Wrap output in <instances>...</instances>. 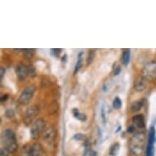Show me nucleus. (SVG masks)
<instances>
[{"label": "nucleus", "instance_id": "nucleus-14", "mask_svg": "<svg viewBox=\"0 0 156 156\" xmlns=\"http://www.w3.org/2000/svg\"><path fill=\"white\" fill-rule=\"evenodd\" d=\"M130 50H125L124 52H123L122 56V63L123 65L127 66L128 64H129V61H130Z\"/></svg>", "mask_w": 156, "mask_h": 156}, {"label": "nucleus", "instance_id": "nucleus-10", "mask_svg": "<svg viewBox=\"0 0 156 156\" xmlns=\"http://www.w3.org/2000/svg\"><path fill=\"white\" fill-rule=\"evenodd\" d=\"M132 121H133V124L138 128L142 129V128L146 127V120L142 115H137L133 116Z\"/></svg>", "mask_w": 156, "mask_h": 156}, {"label": "nucleus", "instance_id": "nucleus-32", "mask_svg": "<svg viewBox=\"0 0 156 156\" xmlns=\"http://www.w3.org/2000/svg\"><path fill=\"white\" fill-rule=\"evenodd\" d=\"M89 154H90V156H97V153H96V151H90Z\"/></svg>", "mask_w": 156, "mask_h": 156}, {"label": "nucleus", "instance_id": "nucleus-27", "mask_svg": "<svg viewBox=\"0 0 156 156\" xmlns=\"http://www.w3.org/2000/svg\"><path fill=\"white\" fill-rule=\"evenodd\" d=\"M8 97H9V95H8V94H5V95H3V96H1L0 101H1V102H2V103H3V102H5L8 101Z\"/></svg>", "mask_w": 156, "mask_h": 156}, {"label": "nucleus", "instance_id": "nucleus-26", "mask_svg": "<svg viewBox=\"0 0 156 156\" xmlns=\"http://www.w3.org/2000/svg\"><path fill=\"white\" fill-rule=\"evenodd\" d=\"M135 129H136V127L134 125H130L129 127H127V132L128 133H133V132H135Z\"/></svg>", "mask_w": 156, "mask_h": 156}, {"label": "nucleus", "instance_id": "nucleus-25", "mask_svg": "<svg viewBox=\"0 0 156 156\" xmlns=\"http://www.w3.org/2000/svg\"><path fill=\"white\" fill-rule=\"evenodd\" d=\"M9 154V152H8L5 148L1 149V151H0V156H8Z\"/></svg>", "mask_w": 156, "mask_h": 156}, {"label": "nucleus", "instance_id": "nucleus-20", "mask_svg": "<svg viewBox=\"0 0 156 156\" xmlns=\"http://www.w3.org/2000/svg\"><path fill=\"white\" fill-rule=\"evenodd\" d=\"M83 59L82 58H79L78 60V61H77V63H76L75 65V71H74V75H76V74L78 73V71H79V70L81 69V67L83 66Z\"/></svg>", "mask_w": 156, "mask_h": 156}, {"label": "nucleus", "instance_id": "nucleus-28", "mask_svg": "<svg viewBox=\"0 0 156 156\" xmlns=\"http://www.w3.org/2000/svg\"><path fill=\"white\" fill-rule=\"evenodd\" d=\"M29 75L31 76H34L35 75V70L33 66H29Z\"/></svg>", "mask_w": 156, "mask_h": 156}, {"label": "nucleus", "instance_id": "nucleus-9", "mask_svg": "<svg viewBox=\"0 0 156 156\" xmlns=\"http://www.w3.org/2000/svg\"><path fill=\"white\" fill-rule=\"evenodd\" d=\"M43 137L47 143H52L56 138V131L54 128L53 127L47 128L43 134Z\"/></svg>", "mask_w": 156, "mask_h": 156}, {"label": "nucleus", "instance_id": "nucleus-4", "mask_svg": "<svg viewBox=\"0 0 156 156\" xmlns=\"http://www.w3.org/2000/svg\"><path fill=\"white\" fill-rule=\"evenodd\" d=\"M35 90H36V88L33 85L27 86L26 88H25L23 91L21 92L20 96H19V103L23 105V106L29 104L33 98V96H34Z\"/></svg>", "mask_w": 156, "mask_h": 156}, {"label": "nucleus", "instance_id": "nucleus-19", "mask_svg": "<svg viewBox=\"0 0 156 156\" xmlns=\"http://www.w3.org/2000/svg\"><path fill=\"white\" fill-rule=\"evenodd\" d=\"M113 107L115 109H120L122 107V101L120 97H118V96L115 97L114 102H113Z\"/></svg>", "mask_w": 156, "mask_h": 156}, {"label": "nucleus", "instance_id": "nucleus-31", "mask_svg": "<svg viewBox=\"0 0 156 156\" xmlns=\"http://www.w3.org/2000/svg\"><path fill=\"white\" fill-rule=\"evenodd\" d=\"M5 69L3 67H1V69H0V71H1V75H0V76H1V79L3 78V75H4V74H5Z\"/></svg>", "mask_w": 156, "mask_h": 156}, {"label": "nucleus", "instance_id": "nucleus-18", "mask_svg": "<svg viewBox=\"0 0 156 156\" xmlns=\"http://www.w3.org/2000/svg\"><path fill=\"white\" fill-rule=\"evenodd\" d=\"M23 53L25 57H26L27 59H30L34 57V53H35V49H24Z\"/></svg>", "mask_w": 156, "mask_h": 156}, {"label": "nucleus", "instance_id": "nucleus-11", "mask_svg": "<svg viewBox=\"0 0 156 156\" xmlns=\"http://www.w3.org/2000/svg\"><path fill=\"white\" fill-rule=\"evenodd\" d=\"M43 152V148L41 144L34 143L31 145V156H41Z\"/></svg>", "mask_w": 156, "mask_h": 156}, {"label": "nucleus", "instance_id": "nucleus-6", "mask_svg": "<svg viewBox=\"0 0 156 156\" xmlns=\"http://www.w3.org/2000/svg\"><path fill=\"white\" fill-rule=\"evenodd\" d=\"M155 128L153 125L149 129V138L147 148H146V156H154V143H155Z\"/></svg>", "mask_w": 156, "mask_h": 156}, {"label": "nucleus", "instance_id": "nucleus-3", "mask_svg": "<svg viewBox=\"0 0 156 156\" xmlns=\"http://www.w3.org/2000/svg\"><path fill=\"white\" fill-rule=\"evenodd\" d=\"M46 127V122L43 119H37L31 125L30 127V136L32 139L37 140L40 137L42 134H43Z\"/></svg>", "mask_w": 156, "mask_h": 156}, {"label": "nucleus", "instance_id": "nucleus-30", "mask_svg": "<svg viewBox=\"0 0 156 156\" xmlns=\"http://www.w3.org/2000/svg\"><path fill=\"white\" fill-rule=\"evenodd\" d=\"M102 118L104 123L106 122V110H105V108L103 106L102 108Z\"/></svg>", "mask_w": 156, "mask_h": 156}, {"label": "nucleus", "instance_id": "nucleus-24", "mask_svg": "<svg viewBox=\"0 0 156 156\" xmlns=\"http://www.w3.org/2000/svg\"><path fill=\"white\" fill-rule=\"evenodd\" d=\"M121 72V67L120 65H116L114 69H113V73H114V75H118Z\"/></svg>", "mask_w": 156, "mask_h": 156}, {"label": "nucleus", "instance_id": "nucleus-29", "mask_svg": "<svg viewBox=\"0 0 156 156\" xmlns=\"http://www.w3.org/2000/svg\"><path fill=\"white\" fill-rule=\"evenodd\" d=\"M61 51H62V49H52V54H55L57 57L59 56V54L61 52Z\"/></svg>", "mask_w": 156, "mask_h": 156}, {"label": "nucleus", "instance_id": "nucleus-21", "mask_svg": "<svg viewBox=\"0 0 156 156\" xmlns=\"http://www.w3.org/2000/svg\"><path fill=\"white\" fill-rule=\"evenodd\" d=\"M94 57H95V52L94 51H90L88 53V58H87V64L88 65L92 64V61L94 60Z\"/></svg>", "mask_w": 156, "mask_h": 156}, {"label": "nucleus", "instance_id": "nucleus-2", "mask_svg": "<svg viewBox=\"0 0 156 156\" xmlns=\"http://www.w3.org/2000/svg\"><path fill=\"white\" fill-rule=\"evenodd\" d=\"M2 144L3 148H5L9 153H15L17 151L18 145L16 141V134L12 129L7 128L3 132L2 135Z\"/></svg>", "mask_w": 156, "mask_h": 156}, {"label": "nucleus", "instance_id": "nucleus-1", "mask_svg": "<svg viewBox=\"0 0 156 156\" xmlns=\"http://www.w3.org/2000/svg\"><path fill=\"white\" fill-rule=\"evenodd\" d=\"M145 142H146V133L144 132H140L133 136L129 142L130 156H143Z\"/></svg>", "mask_w": 156, "mask_h": 156}, {"label": "nucleus", "instance_id": "nucleus-16", "mask_svg": "<svg viewBox=\"0 0 156 156\" xmlns=\"http://www.w3.org/2000/svg\"><path fill=\"white\" fill-rule=\"evenodd\" d=\"M73 115L74 117L76 118V119H78V120H80V121H86L87 120V116L84 114H82L80 112L78 111V109L77 108H75L73 109Z\"/></svg>", "mask_w": 156, "mask_h": 156}, {"label": "nucleus", "instance_id": "nucleus-5", "mask_svg": "<svg viewBox=\"0 0 156 156\" xmlns=\"http://www.w3.org/2000/svg\"><path fill=\"white\" fill-rule=\"evenodd\" d=\"M141 75L146 80L153 81L156 79V61L147 63L141 70Z\"/></svg>", "mask_w": 156, "mask_h": 156}, {"label": "nucleus", "instance_id": "nucleus-22", "mask_svg": "<svg viewBox=\"0 0 156 156\" xmlns=\"http://www.w3.org/2000/svg\"><path fill=\"white\" fill-rule=\"evenodd\" d=\"M14 115H15V112L12 109H8L4 113V116L8 119H12L14 117Z\"/></svg>", "mask_w": 156, "mask_h": 156}, {"label": "nucleus", "instance_id": "nucleus-7", "mask_svg": "<svg viewBox=\"0 0 156 156\" xmlns=\"http://www.w3.org/2000/svg\"><path fill=\"white\" fill-rule=\"evenodd\" d=\"M39 108L36 105H33L31 106H29L27 110H26V114H25V117H24V122L26 125L30 124L34 120V118L36 117V115L39 114Z\"/></svg>", "mask_w": 156, "mask_h": 156}, {"label": "nucleus", "instance_id": "nucleus-13", "mask_svg": "<svg viewBox=\"0 0 156 156\" xmlns=\"http://www.w3.org/2000/svg\"><path fill=\"white\" fill-rule=\"evenodd\" d=\"M143 102L142 101H137V102H134L131 106V111L135 113V112L140 111V109L143 107Z\"/></svg>", "mask_w": 156, "mask_h": 156}, {"label": "nucleus", "instance_id": "nucleus-23", "mask_svg": "<svg viewBox=\"0 0 156 156\" xmlns=\"http://www.w3.org/2000/svg\"><path fill=\"white\" fill-rule=\"evenodd\" d=\"M74 139H75L77 140H86L87 137L86 136L83 135V134H81V133H78V134H75L74 136Z\"/></svg>", "mask_w": 156, "mask_h": 156}, {"label": "nucleus", "instance_id": "nucleus-8", "mask_svg": "<svg viewBox=\"0 0 156 156\" xmlns=\"http://www.w3.org/2000/svg\"><path fill=\"white\" fill-rule=\"evenodd\" d=\"M16 77L20 80H25L27 76L29 75V67L23 64H20L16 67Z\"/></svg>", "mask_w": 156, "mask_h": 156}, {"label": "nucleus", "instance_id": "nucleus-12", "mask_svg": "<svg viewBox=\"0 0 156 156\" xmlns=\"http://www.w3.org/2000/svg\"><path fill=\"white\" fill-rule=\"evenodd\" d=\"M146 79L144 78L142 76L139 78L135 83V89L137 92H143L146 87Z\"/></svg>", "mask_w": 156, "mask_h": 156}, {"label": "nucleus", "instance_id": "nucleus-17", "mask_svg": "<svg viewBox=\"0 0 156 156\" xmlns=\"http://www.w3.org/2000/svg\"><path fill=\"white\" fill-rule=\"evenodd\" d=\"M119 151H120V144L115 143L111 146L110 150H109V154L112 156H116Z\"/></svg>", "mask_w": 156, "mask_h": 156}, {"label": "nucleus", "instance_id": "nucleus-15", "mask_svg": "<svg viewBox=\"0 0 156 156\" xmlns=\"http://www.w3.org/2000/svg\"><path fill=\"white\" fill-rule=\"evenodd\" d=\"M21 152L22 156H31V145L26 144L22 146Z\"/></svg>", "mask_w": 156, "mask_h": 156}]
</instances>
